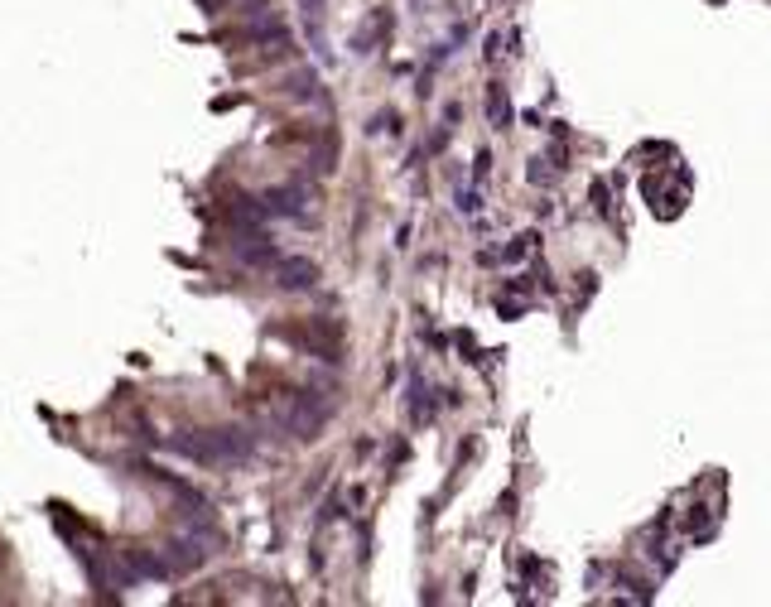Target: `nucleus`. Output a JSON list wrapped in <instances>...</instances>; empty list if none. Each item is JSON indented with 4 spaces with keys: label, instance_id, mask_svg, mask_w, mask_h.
I'll list each match as a JSON object with an SVG mask.
<instances>
[{
    "label": "nucleus",
    "instance_id": "obj_1",
    "mask_svg": "<svg viewBox=\"0 0 771 607\" xmlns=\"http://www.w3.org/2000/svg\"><path fill=\"white\" fill-rule=\"evenodd\" d=\"M174 453L202 468H236L256 453V439L246 429H193V434H174Z\"/></svg>",
    "mask_w": 771,
    "mask_h": 607
},
{
    "label": "nucleus",
    "instance_id": "obj_4",
    "mask_svg": "<svg viewBox=\"0 0 771 607\" xmlns=\"http://www.w3.org/2000/svg\"><path fill=\"white\" fill-rule=\"evenodd\" d=\"M266 212L270 217H304V193L299 188H275V193H266Z\"/></svg>",
    "mask_w": 771,
    "mask_h": 607
},
{
    "label": "nucleus",
    "instance_id": "obj_9",
    "mask_svg": "<svg viewBox=\"0 0 771 607\" xmlns=\"http://www.w3.org/2000/svg\"><path fill=\"white\" fill-rule=\"evenodd\" d=\"M458 212H478V193H473V188L458 193Z\"/></svg>",
    "mask_w": 771,
    "mask_h": 607
},
{
    "label": "nucleus",
    "instance_id": "obj_2",
    "mask_svg": "<svg viewBox=\"0 0 771 607\" xmlns=\"http://www.w3.org/2000/svg\"><path fill=\"white\" fill-rule=\"evenodd\" d=\"M275 419H280V429H289L294 439H318V429H323V419H328V405L313 401V396H289L285 410H280Z\"/></svg>",
    "mask_w": 771,
    "mask_h": 607
},
{
    "label": "nucleus",
    "instance_id": "obj_5",
    "mask_svg": "<svg viewBox=\"0 0 771 607\" xmlns=\"http://www.w3.org/2000/svg\"><path fill=\"white\" fill-rule=\"evenodd\" d=\"M405 401H410V414H415V419H429V386H424L419 371H410V396H405Z\"/></svg>",
    "mask_w": 771,
    "mask_h": 607
},
{
    "label": "nucleus",
    "instance_id": "obj_3",
    "mask_svg": "<svg viewBox=\"0 0 771 607\" xmlns=\"http://www.w3.org/2000/svg\"><path fill=\"white\" fill-rule=\"evenodd\" d=\"M313 280H318V265L304 261V256L280 261V270H275V285H280V290H313Z\"/></svg>",
    "mask_w": 771,
    "mask_h": 607
},
{
    "label": "nucleus",
    "instance_id": "obj_8",
    "mask_svg": "<svg viewBox=\"0 0 771 607\" xmlns=\"http://www.w3.org/2000/svg\"><path fill=\"white\" fill-rule=\"evenodd\" d=\"M530 241H535V236H516V241L506 246V256H511V261H516V256H526V251H530Z\"/></svg>",
    "mask_w": 771,
    "mask_h": 607
},
{
    "label": "nucleus",
    "instance_id": "obj_10",
    "mask_svg": "<svg viewBox=\"0 0 771 607\" xmlns=\"http://www.w3.org/2000/svg\"><path fill=\"white\" fill-rule=\"evenodd\" d=\"M487 169H492V155H487V150H482L478 159H473V174H478V179H487Z\"/></svg>",
    "mask_w": 771,
    "mask_h": 607
},
{
    "label": "nucleus",
    "instance_id": "obj_6",
    "mask_svg": "<svg viewBox=\"0 0 771 607\" xmlns=\"http://www.w3.org/2000/svg\"><path fill=\"white\" fill-rule=\"evenodd\" d=\"M487 106H492V121H496V125H506V121H511V111H506V97H501V87H492V92H487Z\"/></svg>",
    "mask_w": 771,
    "mask_h": 607
},
{
    "label": "nucleus",
    "instance_id": "obj_7",
    "mask_svg": "<svg viewBox=\"0 0 771 607\" xmlns=\"http://www.w3.org/2000/svg\"><path fill=\"white\" fill-rule=\"evenodd\" d=\"M550 179H555V174L545 169V159H530V184H550Z\"/></svg>",
    "mask_w": 771,
    "mask_h": 607
}]
</instances>
